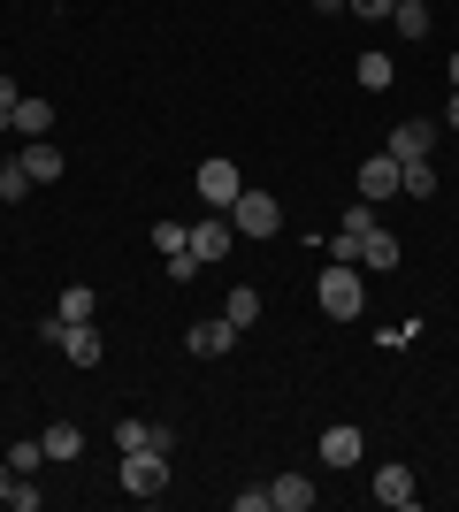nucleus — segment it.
Listing matches in <instances>:
<instances>
[{
    "label": "nucleus",
    "instance_id": "f257e3e1",
    "mask_svg": "<svg viewBox=\"0 0 459 512\" xmlns=\"http://www.w3.org/2000/svg\"><path fill=\"white\" fill-rule=\"evenodd\" d=\"M314 299H322L329 321H360V306H368V291H360V268H352V260H329L322 283H314Z\"/></svg>",
    "mask_w": 459,
    "mask_h": 512
},
{
    "label": "nucleus",
    "instance_id": "f03ea898",
    "mask_svg": "<svg viewBox=\"0 0 459 512\" xmlns=\"http://www.w3.org/2000/svg\"><path fill=\"white\" fill-rule=\"evenodd\" d=\"M192 192H199V207H215V214H230L238 207V192H245V176H238V161H199L192 169Z\"/></svg>",
    "mask_w": 459,
    "mask_h": 512
},
{
    "label": "nucleus",
    "instance_id": "7ed1b4c3",
    "mask_svg": "<svg viewBox=\"0 0 459 512\" xmlns=\"http://www.w3.org/2000/svg\"><path fill=\"white\" fill-rule=\"evenodd\" d=\"M115 482L146 505V497H161V482H169V451H123V467H115Z\"/></svg>",
    "mask_w": 459,
    "mask_h": 512
},
{
    "label": "nucleus",
    "instance_id": "20e7f679",
    "mask_svg": "<svg viewBox=\"0 0 459 512\" xmlns=\"http://www.w3.org/2000/svg\"><path fill=\"white\" fill-rule=\"evenodd\" d=\"M276 222H284V207H276L268 192H253V184H245L238 207H230V230H238V237H276Z\"/></svg>",
    "mask_w": 459,
    "mask_h": 512
},
{
    "label": "nucleus",
    "instance_id": "39448f33",
    "mask_svg": "<svg viewBox=\"0 0 459 512\" xmlns=\"http://www.w3.org/2000/svg\"><path fill=\"white\" fill-rule=\"evenodd\" d=\"M230 237H238V230H230V214H215V207L199 214V222H192V253H199V268H207V260H230Z\"/></svg>",
    "mask_w": 459,
    "mask_h": 512
},
{
    "label": "nucleus",
    "instance_id": "423d86ee",
    "mask_svg": "<svg viewBox=\"0 0 459 512\" xmlns=\"http://www.w3.org/2000/svg\"><path fill=\"white\" fill-rule=\"evenodd\" d=\"M414 467H398V459H391V467H375V505H391V512H414Z\"/></svg>",
    "mask_w": 459,
    "mask_h": 512
},
{
    "label": "nucleus",
    "instance_id": "0eeeda50",
    "mask_svg": "<svg viewBox=\"0 0 459 512\" xmlns=\"http://www.w3.org/2000/svg\"><path fill=\"white\" fill-rule=\"evenodd\" d=\"M429 146H437V123H391V138H383L391 161H421Z\"/></svg>",
    "mask_w": 459,
    "mask_h": 512
},
{
    "label": "nucleus",
    "instance_id": "6e6552de",
    "mask_svg": "<svg viewBox=\"0 0 459 512\" xmlns=\"http://www.w3.org/2000/svg\"><path fill=\"white\" fill-rule=\"evenodd\" d=\"M360 451H368V436L360 428H322V467H360Z\"/></svg>",
    "mask_w": 459,
    "mask_h": 512
},
{
    "label": "nucleus",
    "instance_id": "1a4fd4ad",
    "mask_svg": "<svg viewBox=\"0 0 459 512\" xmlns=\"http://www.w3.org/2000/svg\"><path fill=\"white\" fill-rule=\"evenodd\" d=\"M352 184H360V199H391V192H398V161H391V153H368Z\"/></svg>",
    "mask_w": 459,
    "mask_h": 512
},
{
    "label": "nucleus",
    "instance_id": "9d476101",
    "mask_svg": "<svg viewBox=\"0 0 459 512\" xmlns=\"http://www.w3.org/2000/svg\"><path fill=\"white\" fill-rule=\"evenodd\" d=\"M398 260H406V253H398V237L383 230V222H375V230L360 237V268H368V276H391Z\"/></svg>",
    "mask_w": 459,
    "mask_h": 512
},
{
    "label": "nucleus",
    "instance_id": "9b49d317",
    "mask_svg": "<svg viewBox=\"0 0 459 512\" xmlns=\"http://www.w3.org/2000/svg\"><path fill=\"white\" fill-rule=\"evenodd\" d=\"M184 344H192V360H222V352L238 344V329L215 314V321H192V337H184Z\"/></svg>",
    "mask_w": 459,
    "mask_h": 512
},
{
    "label": "nucleus",
    "instance_id": "f8f14e48",
    "mask_svg": "<svg viewBox=\"0 0 459 512\" xmlns=\"http://www.w3.org/2000/svg\"><path fill=\"white\" fill-rule=\"evenodd\" d=\"M115 451H176V436L153 421H115Z\"/></svg>",
    "mask_w": 459,
    "mask_h": 512
},
{
    "label": "nucleus",
    "instance_id": "ddd939ff",
    "mask_svg": "<svg viewBox=\"0 0 459 512\" xmlns=\"http://www.w3.org/2000/svg\"><path fill=\"white\" fill-rule=\"evenodd\" d=\"M268 505L276 512H306L314 505V482H306V474H284V482H268Z\"/></svg>",
    "mask_w": 459,
    "mask_h": 512
},
{
    "label": "nucleus",
    "instance_id": "4468645a",
    "mask_svg": "<svg viewBox=\"0 0 459 512\" xmlns=\"http://www.w3.org/2000/svg\"><path fill=\"white\" fill-rule=\"evenodd\" d=\"M39 444H46V459H54V467H62V459H85V428H69V421H54V428H46V436H39Z\"/></svg>",
    "mask_w": 459,
    "mask_h": 512
},
{
    "label": "nucleus",
    "instance_id": "2eb2a0df",
    "mask_svg": "<svg viewBox=\"0 0 459 512\" xmlns=\"http://www.w3.org/2000/svg\"><path fill=\"white\" fill-rule=\"evenodd\" d=\"M16 161H23V169H31V184H54V176H62V153L46 146V138H31V146H23Z\"/></svg>",
    "mask_w": 459,
    "mask_h": 512
},
{
    "label": "nucleus",
    "instance_id": "dca6fc26",
    "mask_svg": "<svg viewBox=\"0 0 459 512\" xmlns=\"http://www.w3.org/2000/svg\"><path fill=\"white\" fill-rule=\"evenodd\" d=\"M222 321H230V329H253V321H261V291H253V283H238V291L222 299Z\"/></svg>",
    "mask_w": 459,
    "mask_h": 512
},
{
    "label": "nucleus",
    "instance_id": "f3484780",
    "mask_svg": "<svg viewBox=\"0 0 459 512\" xmlns=\"http://www.w3.org/2000/svg\"><path fill=\"white\" fill-rule=\"evenodd\" d=\"M391 77H398V62L383 46H368V54H360V92H391Z\"/></svg>",
    "mask_w": 459,
    "mask_h": 512
},
{
    "label": "nucleus",
    "instance_id": "a211bd4d",
    "mask_svg": "<svg viewBox=\"0 0 459 512\" xmlns=\"http://www.w3.org/2000/svg\"><path fill=\"white\" fill-rule=\"evenodd\" d=\"M100 314V299H92V283H69L62 299H54V321H92Z\"/></svg>",
    "mask_w": 459,
    "mask_h": 512
},
{
    "label": "nucleus",
    "instance_id": "6ab92c4d",
    "mask_svg": "<svg viewBox=\"0 0 459 512\" xmlns=\"http://www.w3.org/2000/svg\"><path fill=\"white\" fill-rule=\"evenodd\" d=\"M398 192H406V199H429V192H437V169H429V153H421V161H398Z\"/></svg>",
    "mask_w": 459,
    "mask_h": 512
},
{
    "label": "nucleus",
    "instance_id": "aec40b11",
    "mask_svg": "<svg viewBox=\"0 0 459 512\" xmlns=\"http://www.w3.org/2000/svg\"><path fill=\"white\" fill-rule=\"evenodd\" d=\"M46 123H54V107H46V100H16V123H8V130H23V138H46Z\"/></svg>",
    "mask_w": 459,
    "mask_h": 512
},
{
    "label": "nucleus",
    "instance_id": "412c9836",
    "mask_svg": "<svg viewBox=\"0 0 459 512\" xmlns=\"http://www.w3.org/2000/svg\"><path fill=\"white\" fill-rule=\"evenodd\" d=\"M391 23L406 31V39H429V0H398V8H391Z\"/></svg>",
    "mask_w": 459,
    "mask_h": 512
},
{
    "label": "nucleus",
    "instance_id": "4be33fe9",
    "mask_svg": "<svg viewBox=\"0 0 459 512\" xmlns=\"http://www.w3.org/2000/svg\"><path fill=\"white\" fill-rule=\"evenodd\" d=\"M0 199H8V207L31 199V169H23V161H0Z\"/></svg>",
    "mask_w": 459,
    "mask_h": 512
},
{
    "label": "nucleus",
    "instance_id": "5701e85b",
    "mask_svg": "<svg viewBox=\"0 0 459 512\" xmlns=\"http://www.w3.org/2000/svg\"><path fill=\"white\" fill-rule=\"evenodd\" d=\"M153 245H161V253H184V245H192V230H184V222H169V214H161V222H153Z\"/></svg>",
    "mask_w": 459,
    "mask_h": 512
},
{
    "label": "nucleus",
    "instance_id": "b1692460",
    "mask_svg": "<svg viewBox=\"0 0 459 512\" xmlns=\"http://www.w3.org/2000/svg\"><path fill=\"white\" fill-rule=\"evenodd\" d=\"M8 467H16V474H39V467H46V444H39V436H31V444H16V451H8Z\"/></svg>",
    "mask_w": 459,
    "mask_h": 512
},
{
    "label": "nucleus",
    "instance_id": "393cba45",
    "mask_svg": "<svg viewBox=\"0 0 459 512\" xmlns=\"http://www.w3.org/2000/svg\"><path fill=\"white\" fill-rule=\"evenodd\" d=\"M161 260H169V283H192L199 276V253H192V245H184V253H161Z\"/></svg>",
    "mask_w": 459,
    "mask_h": 512
},
{
    "label": "nucleus",
    "instance_id": "a878e982",
    "mask_svg": "<svg viewBox=\"0 0 459 512\" xmlns=\"http://www.w3.org/2000/svg\"><path fill=\"white\" fill-rule=\"evenodd\" d=\"M16 100H23V92H16V77H0V130L16 123Z\"/></svg>",
    "mask_w": 459,
    "mask_h": 512
},
{
    "label": "nucleus",
    "instance_id": "bb28decb",
    "mask_svg": "<svg viewBox=\"0 0 459 512\" xmlns=\"http://www.w3.org/2000/svg\"><path fill=\"white\" fill-rule=\"evenodd\" d=\"M345 8H352V16H368V23H375V16H391L398 0H345Z\"/></svg>",
    "mask_w": 459,
    "mask_h": 512
},
{
    "label": "nucleus",
    "instance_id": "cd10ccee",
    "mask_svg": "<svg viewBox=\"0 0 459 512\" xmlns=\"http://www.w3.org/2000/svg\"><path fill=\"white\" fill-rule=\"evenodd\" d=\"M8 490H16V467H8V459H0V505H8Z\"/></svg>",
    "mask_w": 459,
    "mask_h": 512
},
{
    "label": "nucleus",
    "instance_id": "c85d7f7f",
    "mask_svg": "<svg viewBox=\"0 0 459 512\" xmlns=\"http://www.w3.org/2000/svg\"><path fill=\"white\" fill-rule=\"evenodd\" d=\"M444 123H452V130H459V92H452V107H444Z\"/></svg>",
    "mask_w": 459,
    "mask_h": 512
},
{
    "label": "nucleus",
    "instance_id": "c756f323",
    "mask_svg": "<svg viewBox=\"0 0 459 512\" xmlns=\"http://www.w3.org/2000/svg\"><path fill=\"white\" fill-rule=\"evenodd\" d=\"M314 8H322V16H337V8H345V0H314Z\"/></svg>",
    "mask_w": 459,
    "mask_h": 512
},
{
    "label": "nucleus",
    "instance_id": "7c9ffc66",
    "mask_svg": "<svg viewBox=\"0 0 459 512\" xmlns=\"http://www.w3.org/2000/svg\"><path fill=\"white\" fill-rule=\"evenodd\" d=\"M452 92H459V62H452Z\"/></svg>",
    "mask_w": 459,
    "mask_h": 512
},
{
    "label": "nucleus",
    "instance_id": "2f4dec72",
    "mask_svg": "<svg viewBox=\"0 0 459 512\" xmlns=\"http://www.w3.org/2000/svg\"><path fill=\"white\" fill-rule=\"evenodd\" d=\"M452 497H459V490H452Z\"/></svg>",
    "mask_w": 459,
    "mask_h": 512
}]
</instances>
